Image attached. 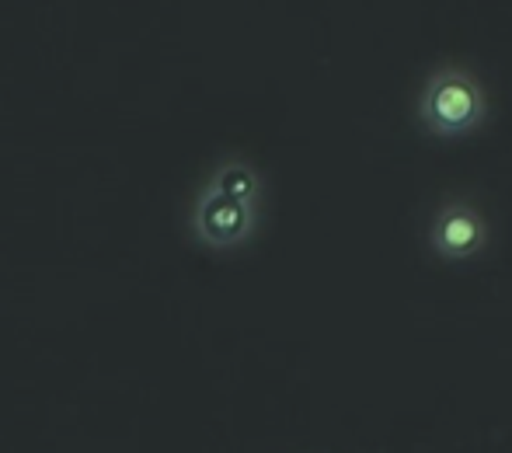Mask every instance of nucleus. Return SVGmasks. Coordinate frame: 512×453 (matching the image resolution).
I'll return each instance as SVG.
<instances>
[{
  "label": "nucleus",
  "mask_w": 512,
  "mask_h": 453,
  "mask_svg": "<svg viewBox=\"0 0 512 453\" xmlns=\"http://www.w3.org/2000/svg\"><path fill=\"white\" fill-rule=\"evenodd\" d=\"M258 206L241 196H230L220 185L206 182L192 210V234L213 251H227L244 244L258 230Z\"/></svg>",
  "instance_id": "nucleus-2"
},
{
  "label": "nucleus",
  "mask_w": 512,
  "mask_h": 453,
  "mask_svg": "<svg viewBox=\"0 0 512 453\" xmlns=\"http://www.w3.org/2000/svg\"><path fill=\"white\" fill-rule=\"evenodd\" d=\"M206 182L220 185L223 192L248 199V203H262V192H265L258 168H255V164L244 161V157H227V161H220L213 168V175L206 178Z\"/></svg>",
  "instance_id": "nucleus-4"
},
{
  "label": "nucleus",
  "mask_w": 512,
  "mask_h": 453,
  "mask_svg": "<svg viewBox=\"0 0 512 453\" xmlns=\"http://www.w3.org/2000/svg\"><path fill=\"white\" fill-rule=\"evenodd\" d=\"M429 244L446 262H464L485 251L488 244V220L467 199H446L429 224Z\"/></svg>",
  "instance_id": "nucleus-3"
},
{
  "label": "nucleus",
  "mask_w": 512,
  "mask_h": 453,
  "mask_svg": "<svg viewBox=\"0 0 512 453\" xmlns=\"http://www.w3.org/2000/svg\"><path fill=\"white\" fill-rule=\"evenodd\" d=\"M418 126L439 140H457L474 133L488 119V91L478 74H471L460 63L436 67L415 98Z\"/></svg>",
  "instance_id": "nucleus-1"
}]
</instances>
